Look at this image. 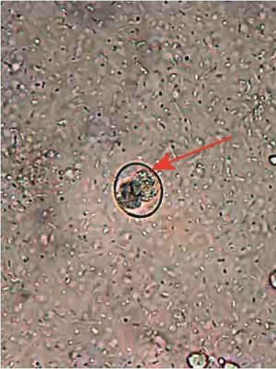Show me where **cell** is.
Instances as JSON below:
<instances>
[{"instance_id":"cell-1","label":"cell","mask_w":276,"mask_h":369,"mask_svg":"<svg viewBox=\"0 0 276 369\" xmlns=\"http://www.w3.org/2000/svg\"><path fill=\"white\" fill-rule=\"evenodd\" d=\"M115 200L127 215L148 217L159 208L163 197L162 183L148 165L133 162L124 165L115 177Z\"/></svg>"}]
</instances>
